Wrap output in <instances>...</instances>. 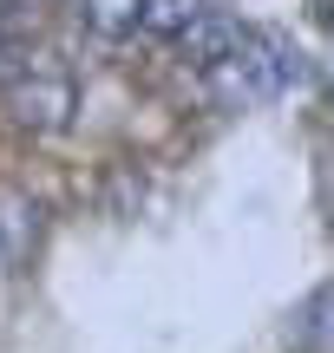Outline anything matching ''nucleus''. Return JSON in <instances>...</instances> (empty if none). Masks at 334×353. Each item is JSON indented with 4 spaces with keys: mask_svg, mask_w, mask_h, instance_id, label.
I'll use <instances>...</instances> for the list:
<instances>
[{
    "mask_svg": "<svg viewBox=\"0 0 334 353\" xmlns=\"http://www.w3.org/2000/svg\"><path fill=\"white\" fill-rule=\"evenodd\" d=\"M288 347H295V353H322L328 347V288H308L302 321L288 327Z\"/></svg>",
    "mask_w": 334,
    "mask_h": 353,
    "instance_id": "6",
    "label": "nucleus"
},
{
    "mask_svg": "<svg viewBox=\"0 0 334 353\" xmlns=\"http://www.w3.org/2000/svg\"><path fill=\"white\" fill-rule=\"evenodd\" d=\"M0 255H7V242H0Z\"/></svg>",
    "mask_w": 334,
    "mask_h": 353,
    "instance_id": "7",
    "label": "nucleus"
},
{
    "mask_svg": "<svg viewBox=\"0 0 334 353\" xmlns=\"http://www.w3.org/2000/svg\"><path fill=\"white\" fill-rule=\"evenodd\" d=\"M79 20L99 39H125L138 33V0H79Z\"/></svg>",
    "mask_w": 334,
    "mask_h": 353,
    "instance_id": "4",
    "label": "nucleus"
},
{
    "mask_svg": "<svg viewBox=\"0 0 334 353\" xmlns=\"http://www.w3.org/2000/svg\"><path fill=\"white\" fill-rule=\"evenodd\" d=\"M7 105H13V118H20L26 131L52 138V131H66V125H72V105H79L72 72H66L52 52H26V59H20V72L7 79Z\"/></svg>",
    "mask_w": 334,
    "mask_h": 353,
    "instance_id": "2",
    "label": "nucleus"
},
{
    "mask_svg": "<svg viewBox=\"0 0 334 353\" xmlns=\"http://www.w3.org/2000/svg\"><path fill=\"white\" fill-rule=\"evenodd\" d=\"M249 39V26L236 20V13H223V7H204L190 26L177 33V52H184V65H197V72H210L217 59H230L236 46Z\"/></svg>",
    "mask_w": 334,
    "mask_h": 353,
    "instance_id": "3",
    "label": "nucleus"
},
{
    "mask_svg": "<svg viewBox=\"0 0 334 353\" xmlns=\"http://www.w3.org/2000/svg\"><path fill=\"white\" fill-rule=\"evenodd\" d=\"M197 13H204V0H138V26L157 39H177Z\"/></svg>",
    "mask_w": 334,
    "mask_h": 353,
    "instance_id": "5",
    "label": "nucleus"
},
{
    "mask_svg": "<svg viewBox=\"0 0 334 353\" xmlns=\"http://www.w3.org/2000/svg\"><path fill=\"white\" fill-rule=\"evenodd\" d=\"M308 52L282 33H249L230 59H217L204 72V92L223 105V112H243V105H269V99H288L295 85H308Z\"/></svg>",
    "mask_w": 334,
    "mask_h": 353,
    "instance_id": "1",
    "label": "nucleus"
}]
</instances>
